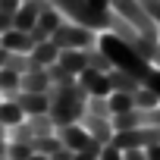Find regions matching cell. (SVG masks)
Listing matches in <instances>:
<instances>
[{"mask_svg": "<svg viewBox=\"0 0 160 160\" xmlns=\"http://www.w3.org/2000/svg\"><path fill=\"white\" fill-rule=\"evenodd\" d=\"M44 98L50 101L47 116L53 119V126H75L78 119L85 116V101H88V94L82 91V85H78V82L50 85V88L44 91Z\"/></svg>", "mask_w": 160, "mask_h": 160, "instance_id": "1", "label": "cell"}, {"mask_svg": "<svg viewBox=\"0 0 160 160\" xmlns=\"http://www.w3.org/2000/svg\"><path fill=\"white\" fill-rule=\"evenodd\" d=\"M98 50L110 60V66H113V69H119V72L132 75L138 85H144V78H148V75H151V69H154L148 60H141V57H138L126 41H119V38H116V35H110V32L98 38Z\"/></svg>", "mask_w": 160, "mask_h": 160, "instance_id": "2", "label": "cell"}, {"mask_svg": "<svg viewBox=\"0 0 160 160\" xmlns=\"http://www.w3.org/2000/svg\"><path fill=\"white\" fill-rule=\"evenodd\" d=\"M110 13H116L122 22H129L138 35H144L151 41H160V28L154 25V19L144 13V7L138 0H110Z\"/></svg>", "mask_w": 160, "mask_h": 160, "instance_id": "3", "label": "cell"}, {"mask_svg": "<svg viewBox=\"0 0 160 160\" xmlns=\"http://www.w3.org/2000/svg\"><path fill=\"white\" fill-rule=\"evenodd\" d=\"M50 44L57 50H85V47H98V35L82 28V25H75V22H66L50 35Z\"/></svg>", "mask_w": 160, "mask_h": 160, "instance_id": "4", "label": "cell"}, {"mask_svg": "<svg viewBox=\"0 0 160 160\" xmlns=\"http://www.w3.org/2000/svg\"><path fill=\"white\" fill-rule=\"evenodd\" d=\"M110 144L116 151H144L151 144H160V129L157 126H138V129L113 132V141Z\"/></svg>", "mask_w": 160, "mask_h": 160, "instance_id": "5", "label": "cell"}, {"mask_svg": "<svg viewBox=\"0 0 160 160\" xmlns=\"http://www.w3.org/2000/svg\"><path fill=\"white\" fill-rule=\"evenodd\" d=\"M53 119L47 116V113H41V116H25L19 126H13V129H7V138L10 141H22V144H28L32 138H38V135H53Z\"/></svg>", "mask_w": 160, "mask_h": 160, "instance_id": "6", "label": "cell"}, {"mask_svg": "<svg viewBox=\"0 0 160 160\" xmlns=\"http://www.w3.org/2000/svg\"><path fill=\"white\" fill-rule=\"evenodd\" d=\"M53 135H57V138H60V144H63L66 151H72V154L88 151V148L94 144V138H91L82 126H78V122H75V126H57V129H53Z\"/></svg>", "mask_w": 160, "mask_h": 160, "instance_id": "7", "label": "cell"}, {"mask_svg": "<svg viewBox=\"0 0 160 160\" xmlns=\"http://www.w3.org/2000/svg\"><path fill=\"white\" fill-rule=\"evenodd\" d=\"M44 10H50V0H19V10L13 13V28L32 32L35 19H38Z\"/></svg>", "mask_w": 160, "mask_h": 160, "instance_id": "8", "label": "cell"}, {"mask_svg": "<svg viewBox=\"0 0 160 160\" xmlns=\"http://www.w3.org/2000/svg\"><path fill=\"white\" fill-rule=\"evenodd\" d=\"M60 25H63V13L50 7V10H44V13L35 19V25H32V32H28V35H32V41H35V44H41V41H50V35H53Z\"/></svg>", "mask_w": 160, "mask_h": 160, "instance_id": "9", "label": "cell"}, {"mask_svg": "<svg viewBox=\"0 0 160 160\" xmlns=\"http://www.w3.org/2000/svg\"><path fill=\"white\" fill-rule=\"evenodd\" d=\"M78 85H82V91L88 98H110V82H107V75L104 72H94V69H85L82 75L75 78Z\"/></svg>", "mask_w": 160, "mask_h": 160, "instance_id": "10", "label": "cell"}, {"mask_svg": "<svg viewBox=\"0 0 160 160\" xmlns=\"http://www.w3.org/2000/svg\"><path fill=\"white\" fill-rule=\"evenodd\" d=\"M82 129L98 141V144H110L113 141V126H110V119H101V116H91V113H85L82 119Z\"/></svg>", "mask_w": 160, "mask_h": 160, "instance_id": "11", "label": "cell"}, {"mask_svg": "<svg viewBox=\"0 0 160 160\" xmlns=\"http://www.w3.org/2000/svg\"><path fill=\"white\" fill-rule=\"evenodd\" d=\"M47 88H50V78H47L44 66H35L25 75H19V91H25V94H44Z\"/></svg>", "mask_w": 160, "mask_h": 160, "instance_id": "12", "label": "cell"}, {"mask_svg": "<svg viewBox=\"0 0 160 160\" xmlns=\"http://www.w3.org/2000/svg\"><path fill=\"white\" fill-rule=\"evenodd\" d=\"M0 44H3L10 53H32V47H35L32 35H28V32H19V28L3 32V35H0Z\"/></svg>", "mask_w": 160, "mask_h": 160, "instance_id": "13", "label": "cell"}, {"mask_svg": "<svg viewBox=\"0 0 160 160\" xmlns=\"http://www.w3.org/2000/svg\"><path fill=\"white\" fill-rule=\"evenodd\" d=\"M16 104H19V110H22L25 116H41V113L50 110V101H47L44 94H25V91H19V94H16Z\"/></svg>", "mask_w": 160, "mask_h": 160, "instance_id": "14", "label": "cell"}, {"mask_svg": "<svg viewBox=\"0 0 160 160\" xmlns=\"http://www.w3.org/2000/svg\"><path fill=\"white\" fill-rule=\"evenodd\" d=\"M107 82H110V94H135V91L141 88L132 75H126V72H119V69H110V72H107Z\"/></svg>", "mask_w": 160, "mask_h": 160, "instance_id": "15", "label": "cell"}, {"mask_svg": "<svg viewBox=\"0 0 160 160\" xmlns=\"http://www.w3.org/2000/svg\"><path fill=\"white\" fill-rule=\"evenodd\" d=\"M28 57H32V63H38V66H44V69H47V66H53V63L60 60V50H57L50 41H41V44H35V47H32V53H28Z\"/></svg>", "mask_w": 160, "mask_h": 160, "instance_id": "16", "label": "cell"}, {"mask_svg": "<svg viewBox=\"0 0 160 160\" xmlns=\"http://www.w3.org/2000/svg\"><path fill=\"white\" fill-rule=\"evenodd\" d=\"M66 72H72L75 78L85 72V53L82 50H60V60H57Z\"/></svg>", "mask_w": 160, "mask_h": 160, "instance_id": "17", "label": "cell"}, {"mask_svg": "<svg viewBox=\"0 0 160 160\" xmlns=\"http://www.w3.org/2000/svg\"><path fill=\"white\" fill-rule=\"evenodd\" d=\"M22 119H25V113L19 110L16 101H0V126H3V129H13V126H19Z\"/></svg>", "mask_w": 160, "mask_h": 160, "instance_id": "18", "label": "cell"}, {"mask_svg": "<svg viewBox=\"0 0 160 160\" xmlns=\"http://www.w3.org/2000/svg\"><path fill=\"white\" fill-rule=\"evenodd\" d=\"M110 126H113V132H126V129H138V126H144V122H141V110H129V113H116V116H110Z\"/></svg>", "mask_w": 160, "mask_h": 160, "instance_id": "19", "label": "cell"}, {"mask_svg": "<svg viewBox=\"0 0 160 160\" xmlns=\"http://www.w3.org/2000/svg\"><path fill=\"white\" fill-rule=\"evenodd\" d=\"M28 148H32V154H44V157H50V154H57L63 144H60L57 135H38V138L28 141Z\"/></svg>", "mask_w": 160, "mask_h": 160, "instance_id": "20", "label": "cell"}, {"mask_svg": "<svg viewBox=\"0 0 160 160\" xmlns=\"http://www.w3.org/2000/svg\"><path fill=\"white\" fill-rule=\"evenodd\" d=\"M82 53H85V69H94V72H104V75L113 69V66H110V60H107L98 47H85Z\"/></svg>", "mask_w": 160, "mask_h": 160, "instance_id": "21", "label": "cell"}, {"mask_svg": "<svg viewBox=\"0 0 160 160\" xmlns=\"http://www.w3.org/2000/svg\"><path fill=\"white\" fill-rule=\"evenodd\" d=\"M3 66H7L10 72H16V75H25V72H28V69H35L38 63H32V57H28V53H10Z\"/></svg>", "mask_w": 160, "mask_h": 160, "instance_id": "22", "label": "cell"}, {"mask_svg": "<svg viewBox=\"0 0 160 160\" xmlns=\"http://www.w3.org/2000/svg\"><path fill=\"white\" fill-rule=\"evenodd\" d=\"M132 101H135V110H154V107H160V98L151 88H144V85L132 94Z\"/></svg>", "mask_w": 160, "mask_h": 160, "instance_id": "23", "label": "cell"}, {"mask_svg": "<svg viewBox=\"0 0 160 160\" xmlns=\"http://www.w3.org/2000/svg\"><path fill=\"white\" fill-rule=\"evenodd\" d=\"M107 101H110V116H116V113H129V110H135V101H132V94H110Z\"/></svg>", "mask_w": 160, "mask_h": 160, "instance_id": "24", "label": "cell"}, {"mask_svg": "<svg viewBox=\"0 0 160 160\" xmlns=\"http://www.w3.org/2000/svg\"><path fill=\"white\" fill-rule=\"evenodd\" d=\"M85 113L101 116V119H110V101L107 98H88L85 101Z\"/></svg>", "mask_w": 160, "mask_h": 160, "instance_id": "25", "label": "cell"}, {"mask_svg": "<svg viewBox=\"0 0 160 160\" xmlns=\"http://www.w3.org/2000/svg\"><path fill=\"white\" fill-rule=\"evenodd\" d=\"M47 78H50V85H69V82H75V75H72V72H66L60 63L47 66Z\"/></svg>", "mask_w": 160, "mask_h": 160, "instance_id": "26", "label": "cell"}, {"mask_svg": "<svg viewBox=\"0 0 160 160\" xmlns=\"http://www.w3.org/2000/svg\"><path fill=\"white\" fill-rule=\"evenodd\" d=\"M32 157V148L22 144V141H10L7 144V160H28Z\"/></svg>", "mask_w": 160, "mask_h": 160, "instance_id": "27", "label": "cell"}, {"mask_svg": "<svg viewBox=\"0 0 160 160\" xmlns=\"http://www.w3.org/2000/svg\"><path fill=\"white\" fill-rule=\"evenodd\" d=\"M101 160H122V151H116L113 144H104V151H101Z\"/></svg>", "mask_w": 160, "mask_h": 160, "instance_id": "28", "label": "cell"}, {"mask_svg": "<svg viewBox=\"0 0 160 160\" xmlns=\"http://www.w3.org/2000/svg\"><path fill=\"white\" fill-rule=\"evenodd\" d=\"M19 10V0H0V13H7V16H13Z\"/></svg>", "mask_w": 160, "mask_h": 160, "instance_id": "29", "label": "cell"}, {"mask_svg": "<svg viewBox=\"0 0 160 160\" xmlns=\"http://www.w3.org/2000/svg\"><path fill=\"white\" fill-rule=\"evenodd\" d=\"M144 160H160V144H151V148H144Z\"/></svg>", "mask_w": 160, "mask_h": 160, "instance_id": "30", "label": "cell"}, {"mask_svg": "<svg viewBox=\"0 0 160 160\" xmlns=\"http://www.w3.org/2000/svg\"><path fill=\"white\" fill-rule=\"evenodd\" d=\"M10 28H13V16L0 13V35H3V32H10Z\"/></svg>", "mask_w": 160, "mask_h": 160, "instance_id": "31", "label": "cell"}, {"mask_svg": "<svg viewBox=\"0 0 160 160\" xmlns=\"http://www.w3.org/2000/svg\"><path fill=\"white\" fill-rule=\"evenodd\" d=\"M72 157H75V154H72V151H66V148H60L57 154H50V160H72Z\"/></svg>", "mask_w": 160, "mask_h": 160, "instance_id": "32", "label": "cell"}, {"mask_svg": "<svg viewBox=\"0 0 160 160\" xmlns=\"http://www.w3.org/2000/svg\"><path fill=\"white\" fill-rule=\"evenodd\" d=\"M72 160H98V157H88V154H85V151H78V154H75V157H72Z\"/></svg>", "mask_w": 160, "mask_h": 160, "instance_id": "33", "label": "cell"}, {"mask_svg": "<svg viewBox=\"0 0 160 160\" xmlns=\"http://www.w3.org/2000/svg\"><path fill=\"white\" fill-rule=\"evenodd\" d=\"M94 7H104V10H110V0H91Z\"/></svg>", "mask_w": 160, "mask_h": 160, "instance_id": "34", "label": "cell"}, {"mask_svg": "<svg viewBox=\"0 0 160 160\" xmlns=\"http://www.w3.org/2000/svg\"><path fill=\"white\" fill-rule=\"evenodd\" d=\"M28 160H50V157H44V154H32Z\"/></svg>", "mask_w": 160, "mask_h": 160, "instance_id": "35", "label": "cell"}, {"mask_svg": "<svg viewBox=\"0 0 160 160\" xmlns=\"http://www.w3.org/2000/svg\"><path fill=\"white\" fill-rule=\"evenodd\" d=\"M0 141H7V129L3 126H0Z\"/></svg>", "mask_w": 160, "mask_h": 160, "instance_id": "36", "label": "cell"}, {"mask_svg": "<svg viewBox=\"0 0 160 160\" xmlns=\"http://www.w3.org/2000/svg\"><path fill=\"white\" fill-rule=\"evenodd\" d=\"M0 160H7V157H0Z\"/></svg>", "mask_w": 160, "mask_h": 160, "instance_id": "37", "label": "cell"}, {"mask_svg": "<svg viewBox=\"0 0 160 160\" xmlns=\"http://www.w3.org/2000/svg\"><path fill=\"white\" fill-rule=\"evenodd\" d=\"M0 101H3V98H0Z\"/></svg>", "mask_w": 160, "mask_h": 160, "instance_id": "38", "label": "cell"}]
</instances>
